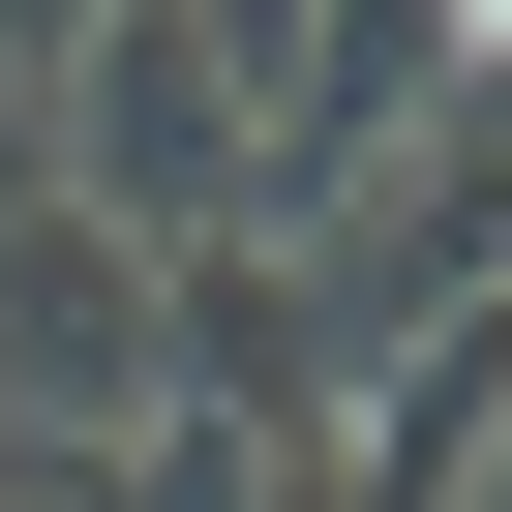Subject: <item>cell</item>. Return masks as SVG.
<instances>
[{"instance_id": "obj_1", "label": "cell", "mask_w": 512, "mask_h": 512, "mask_svg": "<svg viewBox=\"0 0 512 512\" xmlns=\"http://www.w3.org/2000/svg\"><path fill=\"white\" fill-rule=\"evenodd\" d=\"M0 422H151V241L91 181H0Z\"/></svg>"}, {"instance_id": "obj_3", "label": "cell", "mask_w": 512, "mask_h": 512, "mask_svg": "<svg viewBox=\"0 0 512 512\" xmlns=\"http://www.w3.org/2000/svg\"><path fill=\"white\" fill-rule=\"evenodd\" d=\"M452 31H482V61H512V0H452Z\"/></svg>"}, {"instance_id": "obj_2", "label": "cell", "mask_w": 512, "mask_h": 512, "mask_svg": "<svg viewBox=\"0 0 512 512\" xmlns=\"http://www.w3.org/2000/svg\"><path fill=\"white\" fill-rule=\"evenodd\" d=\"M0 512H151V482H121V422H0Z\"/></svg>"}]
</instances>
